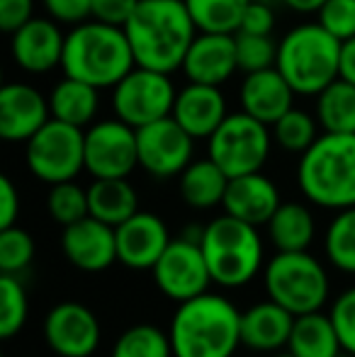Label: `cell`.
Masks as SVG:
<instances>
[{"mask_svg": "<svg viewBox=\"0 0 355 357\" xmlns=\"http://www.w3.org/2000/svg\"><path fill=\"white\" fill-rule=\"evenodd\" d=\"M47 212L56 224L68 226L86 219L90 214L88 204V188H81L76 180L52 185L47 195Z\"/></svg>", "mask_w": 355, "mask_h": 357, "instance_id": "35", "label": "cell"}, {"mask_svg": "<svg viewBox=\"0 0 355 357\" xmlns=\"http://www.w3.org/2000/svg\"><path fill=\"white\" fill-rule=\"evenodd\" d=\"M137 5L139 0H93V20L124 27Z\"/></svg>", "mask_w": 355, "mask_h": 357, "instance_id": "43", "label": "cell"}, {"mask_svg": "<svg viewBox=\"0 0 355 357\" xmlns=\"http://www.w3.org/2000/svg\"><path fill=\"white\" fill-rule=\"evenodd\" d=\"M261 3H268V5H282V0H261Z\"/></svg>", "mask_w": 355, "mask_h": 357, "instance_id": "48", "label": "cell"}, {"mask_svg": "<svg viewBox=\"0 0 355 357\" xmlns=\"http://www.w3.org/2000/svg\"><path fill=\"white\" fill-rule=\"evenodd\" d=\"M229 175L212 158H195L178 175L180 197L192 209H212L224 202L229 188Z\"/></svg>", "mask_w": 355, "mask_h": 357, "instance_id": "25", "label": "cell"}, {"mask_svg": "<svg viewBox=\"0 0 355 357\" xmlns=\"http://www.w3.org/2000/svg\"><path fill=\"white\" fill-rule=\"evenodd\" d=\"M173 117L195 142H199V139L207 142L219 129V124L229 117L227 98H224L219 85L190 83L188 80L178 90Z\"/></svg>", "mask_w": 355, "mask_h": 357, "instance_id": "20", "label": "cell"}, {"mask_svg": "<svg viewBox=\"0 0 355 357\" xmlns=\"http://www.w3.org/2000/svg\"><path fill=\"white\" fill-rule=\"evenodd\" d=\"M297 188L314 207L331 212L355 207V134L322 132L299 155Z\"/></svg>", "mask_w": 355, "mask_h": 357, "instance_id": "4", "label": "cell"}, {"mask_svg": "<svg viewBox=\"0 0 355 357\" xmlns=\"http://www.w3.org/2000/svg\"><path fill=\"white\" fill-rule=\"evenodd\" d=\"M273 144V129L241 109L229 112L217 132L207 139V155L229 178H239L263 170Z\"/></svg>", "mask_w": 355, "mask_h": 357, "instance_id": "8", "label": "cell"}, {"mask_svg": "<svg viewBox=\"0 0 355 357\" xmlns=\"http://www.w3.org/2000/svg\"><path fill=\"white\" fill-rule=\"evenodd\" d=\"M134 66L137 61L124 27L90 17L66 32L61 71L68 78L112 90Z\"/></svg>", "mask_w": 355, "mask_h": 357, "instance_id": "3", "label": "cell"}, {"mask_svg": "<svg viewBox=\"0 0 355 357\" xmlns=\"http://www.w3.org/2000/svg\"><path fill=\"white\" fill-rule=\"evenodd\" d=\"M151 275L158 291L176 304L204 294V291H209L207 287L214 284L202 245H199V241H192L188 236H180L168 243L158 263L153 265Z\"/></svg>", "mask_w": 355, "mask_h": 357, "instance_id": "12", "label": "cell"}, {"mask_svg": "<svg viewBox=\"0 0 355 357\" xmlns=\"http://www.w3.org/2000/svg\"><path fill=\"white\" fill-rule=\"evenodd\" d=\"M341 39L319 22L294 24L278 42L275 68L285 75L297 98H317L338 78Z\"/></svg>", "mask_w": 355, "mask_h": 357, "instance_id": "6", "label": "cell"}, {"mask_svg": "<svg viewBox=\"0 0 355 357\" xmlns=\"http://www.w3.org/2000/svg\"><path fill=\"white\" fill-rule=\"evenodd\" d=\"M20 216V192L15 183L3 175L0 178V229H10L17 224Z\"/></svg>", "mask_w": 355, "mask_h": 357, "instance_id": "44", "label": "cell"}, {"mask_svg": "<svg viewBox=\"0 0 355 357\" xmlns=\"http://www.w3.org/2000/svg\"><path fill=\"white\" fill-rule=\"evenodd\" d=\"M114 229H117V263L137 273L153 270V265L173 241L166 221L158 214L142 209Z\"/></svg>", "mask_w": 355, "mask_h": 357, "instance_id": "16", "label": "cell"}, {"mask_svg": "<svg viewBox=\"0 0 355 357\" xmlns=\"http://www.w3.org/2000/svg\"><path fill=\"white\" fill-rule=\"evenodd\" d=\"M199 32L236 34L251 0H183Z\"/></svg>", "mask_w": 355, "mask_h": 357, "instance_id": "31", "label": "cell"}, {"mask_svg": "<svg viewBox=\"0 0 355 357\" xmlns=\"http://www.w3.org/2000/svg\"><path fill=\"white\" fill-rule=\"evenodd\" d=\"M137 168V129L119 117L98 119L86 129V173L93 178H129Z\"/></svg>", "mask_w": 355, "mask_h": 357, "instance_id": "11", "label": "cell"}, {"mask_svg": "<svg viewBox=\"0 0 355 357\" xmlns=\"http://www.w3.org/2000/svg\"><path fill=\"white\" fill-rule=\"evenodd\" d=\"M109 357H173L171 335L153 324L129 326L114 340Z\"/></svg>", "mask_w": 355, "mask_h": 357, "instance_id": "33", "label": "cell"}, {"mask_svg": "<svg viewBox=\"0 0 355 357\" xmlns=\"http://www.w3.org/2000/svg\"><path fill=\"white\" fill-rule=\"evenodd\" d=\"M61 250L73 268L105 273L117 263V229L88 214L76 224L63 226Z\"/></svg>", "mask_w": 355, "mask_h": 357, "instance_id": "17", "label": "cell"}, {"mask_svg": "<svg viewBox=\"0 0 355 357\" xmlns=\"http://www.w3.org/2000/svg\"><path fill=\"white\" fill-rule=\"evenodd\" d=\"M266 229L275 250H309L317 236V219L304 202H282Z\"/></svg>", "mask_w": 355, "mask_h": 357, "instance_id": "28", "label": "cell"}, {"mask_svg": "<svg viewBox=\"0 0 355 357\" xmlns=\"http://www.w3.org/2000/svg\"><path fill=\"white\" fill-rule=\"evenodd\" d=\"M63 44L66 32L61 22L54 17H32L27 24L10 34V54L17 68L29 75L52 73L54 68H61Z\"/></svg>", "mask_w": 355, "mask_h": 357, "instance_id": "15", "label": "cell"}, {"mask_svg": "<svg viewBox=\"0 0 355 357\" xmlns=\"http://www.w3.org/2000/svg\"><path fill=\"white\" fill-rule=\"evenodd\" d=\"M338 78L355 85V37L341 42V59H338Z\"/></svg>", "mask_w": 355, "mask_h": 357, "instance_id": "45", "label": "cell"}, {"mask_svg": "<svg viewBox=\"0 0 355 357\" xmlns=\"http://www.w3.org/2000/svg\"><path fill=\"white\" fill-rule=\"evenodd\" d=\"M338 357H353V355H348V353H341V355H338Z\"/></svg>", "mask_w": 355, "mask_h": 357, "instance_id": "49", "label": "cell"}, {"mask_svg": "<svg viewBox=\"0 0 355 357\" xmlns=\"http://www.w3.org/2000/svg\"><path fill=\"white\" fill-rule=\"evenodd\" d=\"M29 316L27 291L17 275L0 273V335L5 340L24 328Z\"/></svg>", "mask_w": 355, "mask_h": 357, "instance_id": "34", "label": "cell"}, {"mask_svg": "<svg viewBox=\"0 0 355 357\" xmlns=\"http://www.w3.org/2000/svg\"><path fill=\"white\" fill-rule=\"evenodd\" d=\"M34 260V241L17 224L0 229V273L22 275Z\"/></svg>", "mask_w": 355, "mask_h": 357, "instance_id": "36", "label": "cell"}, {"mask_svg": "<svg viewBox=\"0 0 355 357\" xmlns=\"http://www.w3.org/2000/svg\"><path fill=\"white\" fill-rule=\"evenodd\" d=\"M180 71L190 83H207L222 88L239 71L236 34L197 32L185 54Z\"/></svg>", "mask_w": 355, "mask_h": 357, "instance_id": "19", "label": "cell"}, {"mask_svg": "<svg viewBox=\"0 0 355 357\" xmlns=\"http://www.w3.org/2000/svg\"><path fill=\"white\" fill-rule=\"evenodd\" d=\"M275 29V5L261 3V0H251L241 17V27L239 32L246 34H273Z\"/></svg>", "mask_w": 355, "mask_h": 357, "instance_id": "41", "label": "cell"}, {"mask_svg": "<svg viewBox=\"0 0 355 357\" xmlns=\"http://www.w3.org/2000/svg\"><path fill=\"white\" fill-rule=\"evenodd\" d=\"M90 216L119 226L139 212V195L129 178H93L88 185Z\"/></svg>", "mask_w": 355, "mask_h": 357, "instance_id": "26", "label": "cell"}, {"mask_svg": "<svg viewBox=\"0 0 355 357\" xmlns=\"http://www.w3.org/2000/svg\"><path fill=\"white\" fill-rule=\"evenodd\" d=\"M49 17L61 24H81L93 17V0H42Z\"/></svg>", "mask_w": 355, "mask_h": 357, "instance_id": "40", "label": "cell"}, {"mask_svg": "<svg viewBox=\"0 0 355 357\" xmlns=\"http://www.w3.org/2000/svg\"><path fill=\"white\" fill-rule=\"evenodd\" d=\"M324 253L338 273L355 275V207L333 214L324 236Z\"/></svg>", "mask_w": 355, "mask_h": 357, "instance_id": "30", "label": "cell"}, {"mask_svg": "<svg viewBox=\"0 0 355 357\" xmlns=\"http://www.w3.org/2000/svg\"><path fill=\"white\" fill-rule=\"evenodd\" d=\"M24 160L29 173L47 185L76 180L86 170V129L52 117L24 144Z\"/></svg>", "mask_w": 355, "mask_h": 357, "instance_id": "9", "label": "cell"}, {"mask_svg": "<svg viewBox=\"0 0 355 357\" xmlns=\"http://www.w3.org/2000/svg\"><path fill=\"white\" fill-rule=\"evenodd\" d=\"M294 93L285 75L278 68H266V71H253L246 73L239 88V102L241 109L248 112L251 117L266 122L273 127L289 107H294Z\"/></svg>", "mask_w": 355, "mask_h": 357, "instance_id": "22", "label": "cell"}, {"mask_svg": "<svg viewBox=\"0 0 355 357\" xmlns=\"http://www.w3.org/2000/svg\"><path fill=\"white\" fill-rule=\"evenodd\" d=\"M268 299L294 316L322 311L331 296L326 265L309 250H278L263 268Z\"/></svg>", "mask_w": 355, "mask_h": 357, "instance_id": "7", "label": "cell"}, {"mask_svg": "<svg viewBox=\"0 0 355 357\" xmlns=\"http://www.w3.org/2000/svg\"><path fill=\"white\" fill-rule=\"evenodd\" d=\"M273 357H297V355H292V353H289L287 348H285V350H280V353H275Z\"/></svg>", "mask_w": 355, "mask_h": 357, "instance_id": "47", "label": "cell"}, {"mask_svg": "<svg viewBox=\"0 0 355 357\" xmlns=\"http://www.w3.org/2000/svg\"><path fill=\"white\" fill-rule=\"evenodd\" d=\"M328 316H331L333 326H336L343 353L355 357V287L341 291V294L333 299Z\"/></svg>", "mask_w": 355, "mask_h": 357, "instance_id": "39", "label": "cell"}, {"mask_svg": "<svg viewBox=\"0 0 355 357\" xmlns=\"http://www.w3.org/2000/svg\"><path fill=\"white\" fill-rule=\"evenodd\" d=\"M100 319L81 301H61L44 319V340L59 357H90L100 348Z\"/></svg>", "mask_w": 355, "mask_h": 357, "instance_id": "14", "label": "cell"}, {"mask_svg": "<svg viewBox=\"0 0 355 357\" xmlns=\"http://www.w3.org/2000/svg\"><path fill=\"white\" fill-rule=\"evenodd\" d=\"M324 3L326 0H282L285 8L297 15H317L324 8Z\"/></svg>", "mask_w": 355, "mask_h": 357, "instance_id": "46", "label": "cell"}, {"mask_svg": "<svg viewBox=\"0 0 355 357\" xmlns=\"http://www.w3.org/2000/svg\"><path fill=\"white\" fill-rule=\"evenodd\" d=\"M173 357H234L241 348V311L217 291L178 304L168 326Z\"/></svg>", "mask_w": 355, "mask_h": 357, "instance_id": "2", "label": "cell"}, {"mask_svg": "<svg viewBox=\"0 0 355 357\" xmlns=\"http://www.w3.org/2000/svg\"><path fill=\"white\" fill-rule=\"evenodd\" d=\"M178 88L171 73L134 66L112 88V112L129 127L142 129L163 117H171Z\"/></svg>", "mask_w": 355, "mask_h": 357, "instance_id": "10", "label": "cell"}, {"mask_svg": "<svg viewBox=\"0 0 355 357\" xmlns=\"http://www.w3.org/2000/svg\"><path fill=\"white\" fill-rule=\"evenodd\" d=\"M124 32L137 66L173 75L199 29L183 0H139Z\"/></svg>", "mask_w": 355, "mask_h": 357, "instance_id": "1", "label": "cell"}, {"mask_svg": "<svg viewBox=\"0 0 355 357\" xmlns=\"http://www.w3.org/2000/svg\"><path fill=\"white\" fill-rule=\"evenodd\" d=\"M273 142L287 153L302 155L322 134H319L317 114L307 112L302 107H289L278 122L273 124Z\"/></svg>", "mask_w": 355, "mask_h": 357, "instance_id": "32", "label": "cell"}, {"mask_svg": "<svg viewBox=\"0 0 355 357\" xmlns=\"http://www.w3.org/2000/svg\"><path fill=\"white\" fill-rule=\"evenodd\" d=\"M137 146L139 168L156 180L178 178L195 160V139L173 114L137 129Z\"/></svg>", "mask_w": 355, "mask_h": 357, "instance_id": "13", "label": "cell"}, {"mask_svg": "<svg viewBox=\"0 0 355 357\" xmlns=\"http://www.w3.org/2000/svg\"><path fill=\"white\" fill-rule=\"evenodd\" d=\"M199 245L212 282L224 289L246 287L266 268V248L258 226L227 212L202 226Z\"/></svg>", "mask_w": 355, "mask_h": 357, "instance_id": "5", "label": "cell"}, {"mask_svg": "<svg viewBox=\"0 0 355 357\" xmlns=\"http://www.w3.org/2000/svg\"><path fill=\"white\" fill-rule=\"evenodd\" d=\"M287 350L297 357H338L343 353L331 316L324 311L294 316Z\"/></svg>", "mask_w": 355, "mask_h": 357, "instance_id": "27", "label": "cell"}, {"mask_svg": "<svg viewBox=\"0 0 355 357\" xmlns=\"http://www.w3.org/2000/svg\"><path fill=\"white\" fill-rule=\"evenodd\" d=\"M34 15V0H0V29L8 34L17 32Z\"/></svg>", "mask_w": 355, "mask_h": 357, "instance_id": "42", "label": "cell"}, {"mask_svg": "<svg viewBox=\"0 0 355 357\" xmlns=\"http://www.w3.org/2000/svg\"><path fill=\"white\" fill-rule=\"evenodd\" d=\"M52 119L49 98L29 83L0 88V137L10 144H27Z\"/></svg>", "mask_w": 355, "mask_h": 357, "instance_id": "18", "label": "cell"}, {"mask_svg": "<svg viewBox=\"0 0 355 357\" xmlns=\"http://www.w3.org/2000/svg\"><path fill=\"white\" fill-rule=\"evenodd\" d=\"M317 22L336 39L346 42L355 37V0H326L317 13Z\"/></svg>", "mask_w": 355, "mask_h": 357, "instance_id": "38", "label": "cell"}, {"mask_svg": "<svg viewBox=\"0 0 355 357\" xmlns=\"http://www.w3.org/2000/svg\"><path fill=\"white\" fill-rule=\"evenodd\" d=\"M49 109H52L54 119L88 129L93 122H98L100 88L63 75L49 93Z\"/></svg>", "mask_w": 355, "mask_h": 357, "instance_id": "24", "label": "cell"}, {"mask_svg": "<svg viewBox=\"0 0 355 357\" xmlns=\"http://www.w3.org/2000/svg\"><path fill=\"white\" fill-rule=\"evenodd\" d=\"M236 56H239V71L243 73L266 71V68L275 66L278 42L273 39V34L236 32Z\"/></svg>", "mask_w": 355, "mask_h": 357, "instance_id": "37", "label": "cell"}, {"mask_svg": "<svg viewBox=\"0 0 355 357\" xmlns=\"http://www.w3.org/2000/svg\"><path fill=\"white\" fill-rule=\"evenodd\" d=\"M280 204L282 199H280L278 185L263 170H258V173H246L229 180L222 207L236 219L248 221L253 226H266Z\"/></svg>", "mask_w": 355, "mask_h": 357, "instance_id": "21", "label": "cell"}, {"mask_svg": "<svg viewBox=\"0 0 355 357\" xmlns=\"http://www.w3.org/2000/svg\"><path fill=\"white\" fill-rule=\"evenodd\" d=\"M294 314L278 301L266 299L241 311V345L256 353H280L292 335Z\"/></svg>", "mask_w": 355, "mask_h": 357, "instance_id": "23", "label": "cell"}, {"mask_svg": "<svg viewBox=\"0 0 355 357\" xmlns=\"http://www.w3.org/2000/svg\"><path fill=\"white\" fill-rule=\"evenodd\" d=\"M314 114L322 132L355 134V85L336 78L314 98Z\"/></svg>", "mask_w": 355, "mask_h": 357, "instance_id": "29", "label": "cell"}]
</instances>
